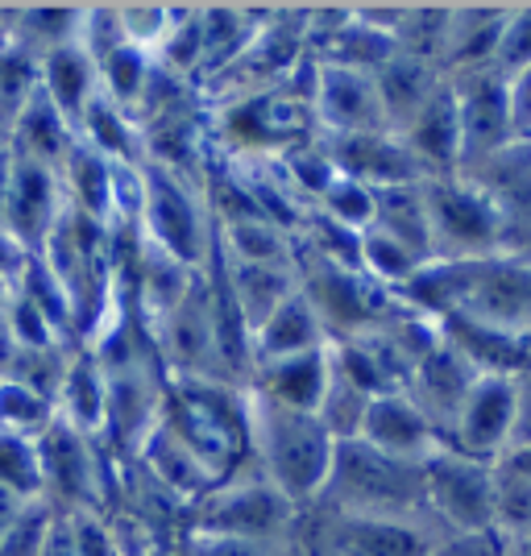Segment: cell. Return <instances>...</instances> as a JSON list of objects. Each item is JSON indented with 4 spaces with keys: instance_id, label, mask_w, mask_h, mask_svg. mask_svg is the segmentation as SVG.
I'll use <instances>...</instances> for the list:
<instances>
[{
    "instance_id": "obj_1",
    "label": "cell",
    "mask_w": 531,
    "mask_h": 556,
    "mask_svg": "<svg viewBox=\"0 0 531 556\" xmlns=\"http://www.w3.org/2000/svg\"><path fill=\"white\" fill-rule=\"evenodd\" d=\"M403 303L428 316L448 320L462 316L473 325L498 328L507 337L531 341V257L528 254H490L465 262H428L403 291Z\"/></svg>"
},
{
    "instance_id": "obj_2",
    "label": "cell",
    "mask_w": 531,
    "mask_h": 556,
    "mask_svg": "<svg viewBox=\"0 0 531 556\" xmlns=\"http://www.w3.org/2000/svg\"><path fill=\"white\" fill-rule=\"evenodd\" d=\"M162 424L200 457L216 486L237 478L250 448V399L245 387L208 378H166Z\"/></svg>"
},
{
    "instance_id": "obj_3",
    "label": "cell",
    "mask_w": 531,
    "mask_h": 556,
    "mask_svg": "<svg viewBox=\"0 0 531 556\" xmlns=\"http://www.w3.org/2000/svg\"><path fill=\"white\" fill-rule=\"evenodd\" d=\"M245 399H250V448L262 462V478L295 507L320 498L337 457V437L324 428L320 416L278 407L250 387Z\"/></svg>"
},
{
    "instance_id": "obj_4",
    "label": "cell",
    "mask_w": 531,
    "mask_h": 556,
    "mask_svg": "<svg viewBox=\"0 0 531 556\" xmlns=\"http://www.w3.org/2000/svg\"><path fill=\"white\" fill-rule=\"evenodd\" d=\"M324 494L341 515H378V519H423V465L399 462L366 441H337L332 473Z\"/></svg>"
},
{
    "instance_id": "obj_5",
    "label": "cell",
    "mask_w": 531,
    "mask_h": 556,
    "mask_svg": "<svg viewBox=\"0 0 531 556\" xmlns=\"http://www.w3.org/2000/svg\"><path fill=\"white\" fill-rule=\"evenodd\" d=\"M216 134L241 159H287L303 146L320 141V121L312 109V92H282L262 88L250 96H232L220 104Z\"/></svg>"
},
{
    "instance_id": "obj_6",
    "label": "cell",
    "mask_w": 531,
    "mask_h": 556,
    "mask_svg": "<svg viewBox=\"0 0 531 556\" xmlns=\"http://www.w3.org/2000/svg\"><path fill=\"white\" fill-rule=\"evenodd\" d=\"M141 237L150 245L179 257L191 270H204L216 241V220H212L208 195L195 187L191 175H179L170 166L141 163Z\"/></svg>"
},
{
    "instance_id": "obj_7",
    "label": "cell",
    "mask_w": 531,
    "mask_h": 556,
    "mask_svg": "<svg viewBox=\"0 0 531 556\" xmlns=\"http://www.w3.org/2000/svg\"><path fill=\"white\" fill-rule=\"evenodd\" d=\"M423 200L432 216V245L444 262L465 257H490L507 250V208L494 191L465 175H440L423 179Z\"/></svg>"
},
{
    "instance_id": "obj_8",
    "label": "cell",
    "mask_w": 531,
    "mask_h": 556,
    "mask_svg": "<svg viewBox=\"0 0 531 556\" xmlns=\"http://www.w3.org/2000/svg\"><path fill=\"white\" fill-rule=\"evenodd\" d=\"M100 437L71 428L67 419H54L38 437L42 457V494L59 515L75 510H109V462L100 453Z\"/></svg>"
},
{
    "instance_id": "obj_9",
    "label": "cell",
    "mask_w": 531,
    "mask_h": 556,
    "mask_svg": "<svg viewBox=\"0 0 531 556\" xmlns=\"http://www.w3.org/2000/svg\"><path fill=\"white\" fill-rule=\"evenodd\" d=\"M423 498L428 515L444 523V535L494 532V462L440 448L423 462Z\"/></svg>"
},
{
    "instance_id": "obj_10",
    "label": "cell",
    "mask_w": 531,
    "mask_h": 556,
    "mask_svg": "<svg viewBox=\"0 0 531 556\" xmlns=\"http://www.w3.org/2000/svg\"><path fill=\"white\" fill-rule=\"evenodd\" d=\"M291 515H295V503L278 494L266 478H229L204 503H195V532L266 544L287 532Z\"/></svg>"
},
{
    "instance_id": "obj_11",
    "label": "cell",
    "mask_w": 531,
    "mask_h": 556,
    "mask_svg": "<svg viewBox=\"0 0 531 556\" xmlns=\"http://www.w3.org/2000/svg\"><path fill=\"white\" fill-rule=\"evenodd\" d=\"M448 79L457 84V100H462V170L457 175H473L519 141L510 125L507 75L498 67H485L448 75Z\"/></svg>"
},
{
    "instance_id": "obj_12",
    "label": "cell",
    "mask_w": 531,
    "mask_h": 556,
    "mask_svg": "<svg viewBox=\"0 0 531 556\" xmlns=\"http://www.w3.org/2000/svg\"><path fill=\"white\" fill-rule=\"evenodd\" d=\"M312 109L320 138H357V134H394L370 71L320 59L312 71Z\"/></svg>"
},
{
    "instance_id": "obj_13",
    "label": "cell",
    "mask_w": 531,
    "mask_h": 556,
    "mask_svg": "<svg viewBox=\"0 0 531 556\" xmlns=\"http://www.w3.org/2000/svg\"><path fill=\"white\" fill-rule=\"evenodd\" d=\"M515 424H519V378L485 374L469 387L444 444L478 462H498L515 441Z\"/></svg>"
},
{
    "instance_id": "obj_14",
    "label": "cell",
    "mask_w": 531,
    "mask_h": 556,
    "mask_svg": "<svg viewBox=\"0 0 531 556\" xmlns=\"http://www.w3.org/2000/svg\"><path fill=\"white\" fill-rule=\"evenodd\" d=\"M63 212H67V195H63L59 170L13 154V179H9V200H4L0 225L17 237L25 254L47 250L50 232L59 229Z\"/></svg>"
},
{
    "instance_id": "obj_15",
    "label": "cell",
    "mask_w": 531,
    "mask_h": 556,
    "mask_svg": "<svg viewBox=\"0 0 531 556\" xmlns=\"http://www.w3.org/2000/svg\"><path fill=\"white\" fill-rule=\"evenodd\" d=\"M357 441L374 444L378 453L412 465H423L432 453L444 448L440 428L407 391H391L370 399L366 416H362V428H357Z\"/></svg>"
},
{
    "instance_id": "obj_16",
    "label": "cell",
    "mask_w": 531,
    "mask_h": 556,
    "mask_svg": "<svg viewBox=\"0 0 531 556\" xmlns=\"http://www.w3.org/2000/svg\"><path fill=\"white\" fill-rule=\"evenodd\" d=\"M324 150L332 166L357 179V184L387 191V187H412L423 184L428 170L416 163V154L407 150V141L399 134H357V138H324Z\"/></svg>"
},
{
    "instance_id": "obj_17",
    "label": "cell",
    "mask_w": 531,
    "mask_h": 556,
    "mask_svg": "<svg viewBox=\"0 0 531 556\" xmlns=\"http://www.w3.org/2000/svg\"><path fill=\"white\" fill-rule=\"evenodd\" d=\"M399 138L407 141V150L428 170V179L462 170V100H457V84L448 75L440 79V88L428 96V104L407 121V129Z\"/></svg>"
},
{
    "instance_id": "obj_18",
    "label": "cell",
    "mask_w": 531,
    "mask_h": 556,
    "mask_svg": "<svg viewBox=\"0 0 531 556\" xmlns=\"http://www.w3.org/2000/svg\"><path fill=\"white\" fill-rule=\"evenodd\" d=\"M473 382H478V374L469 370V362L444 337H437L432 345L419 353L416 366H412L407 394L428 412V419L440 428V437L448 441V428H453V419L462 412L465 394H469Z\"/></svg>"
},
{
    "instance_id": "obj_19",
    "label": "cell",
    "mask_w": 531,
    "mask_h": 556,
    "mask_svg": "<svg viewBox=\"0 0 531 556\" xmlns=\"http://www.w3.org/2000/svg\"><path fill=\"white\" fill-rule=\"evenodd\" d=\"M337 556H432L440 535L423 519H378V515H337L332 523Z\"/></svg>"
},
{
    "instance_id": "obj_20",
    "label": "cell",
    "mask_w": 531,
    "mask_h": 556,
    "mask_svg": "<svg viewBox=\"0 0 531 556\" xmlns=\"http://www.w3.org/2000/svg\"><path fill=\"white\" fill-rule=\"evenodd\" d=\"M84 4H4L0 9V42L17 47L34 63L79 42Z\"/></svg>"
},
{
    "instance_id": "obj_21",
    "label": "cell",
    "mask_w": 531,
    "mask_h": 556,
    "mask_svg": "<svg viewBox=\"0 0 531 556\" xmlns=\"http://www.w3.org/2000/svg\"><path fill=\"white\" fill-rule=\"evenodd\" d=\"M332 345L328 328H324L316 303L295 287V295L275 307V316L254 332V370L270 366V362H287V357H303V353H320Z\"/></svg>"
},
{
    "instance_id": "obj_22",
    "label": "cell",
    "mask_w": 531,
    "mask_h": 556,
    "mask_svg": "<svg viewBox=\"0 0 531 556\" xmlns=\"http://www.w3.org/2000/svg\"><path fill=\"white\" fill-rule=\"evenodd\" d=\"M328 387H332V357H328V349L257 366L254 378H250V391L266 394L270 403L303 412V416H320Z\"/></svg>"
},
{
    "instance_id": "obj_23",
    "label": "cell",
    "mask_w": 531,
    "mask_h": 556,
    "mask_svg": "<svg viewBox=\"0 0 531 556\" xmlns=\"http://www.w3.org/2000/svg\"><path fill=\"white\" fill-rule=\"evenodd\" d=\"M75 141H79V134H75L71 116L38 84V92L29 96L22 109H17V116H13V134H9L13 154L29 159V163L63 170V163H67L71 150H75Z\"/></svg>"
},
{
    "instance_id": "obj_24",
    "label": "cell",
    "mask_w": 531,
    "mask_h": 556,
    "mask_svg": "<svg viewBox=\"0 0 531 556\" xmlns=\"http://www.w3.org/2000/svg\"><path fill=\"white\" fill-rule=\"evenodd\" d=\"M440 337L462 353L469 362V370L485 378H523L531 370V341H519V337H507L498 328L473 325V320H462V316H448V320H437Z\"/></svg>"
},
{
    "instance_id": "obj_25",
    "label": "cell",
    "mask_w": 531,
    "mask_h": 556,
    "mask_svg": "<svg viewBox=\"0 0 531 556\" xmlns=\"http://www.w3.org/2000/svg\"><path fill=\"white\" fill-rule=\"evenodd\" d=\"M138 462L146 465V473H150L166 494H175V498H184V503H204L212 490H216V482H212L208 469L200 465V457H195L162 419H159V428L146 437V444L138 448Z\"/></svg>"
},
{
    "instance_id": "obj_26",
    "label": "cell",
    "mask_w": 531,
    "mask_h": 556,
    "mask_svg": "<svg viewBox=\"0 0 531 556\" xmlns=\"http://www.w3.org/2000/svg\"><path fill=\"white\" fill-rule=\"evenodd\" d=\"M59 419H67L71 428L100 437L104 441V428H109V374L100 366L88 345H79L71 353L67 378L59 387Z\"/></svg>"
},
{
    "instance_id": "obj_27",
    "label": "cell",
    "mask_w": 531,
    "mask_h": 556,
    "mask_svg": "<svg viewBox=\"0 0 531 556\" xmlns=\"http://www.w3.org/2000/svg\"><path fill=\"white\" fill-rule=\"evenodd\" d=\"M444 71L428 59H416L407 50H399L394 59H387L382 67L374 71V88L382 96V109H387V121H391L394 134L407 129V121L428 104V96L440 88Z\"/></svg>"
},
{
    "instance_id": "obj_28",
    "label": "cell",
    "mask_w": 531,
    "mask_h": 556,
    "mask_svg": "<svg viewBox=\"0 0 531 556\" xmlns=\"http://www.w3.org/2000/svg\"><path fill=\"white\" fill-rule=\"evenodd\" d=\"M63 179V195H67V208L79 216H92L100 225L113 229L116 216V163H109L104 154H96L92 146L75 141L71 159L59 170Z\"/></svg>"
},
{
    "instance_id": "obj_29",
    "label": "cell",
    "mask_w": 531,
    "mask_h": 556,
    "mask_svg": "<svg viewBox=\"0 0 531 556\" xmlns=\"http://www.w3.org/2000/svg\"><path fill=\"white\" fill-rule=\"evenodd\" d=\"M216 245L229 262H250V266H295V241L287 225L270 220L266 212L250 216H229L216 220Z\"/></svg>"
},
{
    "instance_id": "obj_30",
    "label": "cell",
    "mask_w": 531,
    "mask_h": 556,
    "mask_svg": "<svg viewBox=\"0 0 531 556\" xmlns=\"http://www.w3.org/2000/svg\"><path fill=\"white\" fill-rule=\"evenodd\" d=\"M75 134L84 146H92L96 154H104L116 166H141L146 163V141H141V125L134 113H125L113 96H104V88L96 92V100L84 109Z\"/></svg>"
},
{
    "instance_id": "obj_31",
    "label": "cell",
    "mask_w": 531,
    "mask_h": 556,
    "mask_svg": "<svg viewBox=\"0 0 531 556\" xmlns=\"http://www.w3.org/2000/svg\"><path fill=\"white\" fill-rule=\"evenodd\" d=\"M225 270H229L232 300H237L245 325H250V337L275 316L278 303L287 300V295H295V287H300V270L295 266H250V262H229L225 257Z\"/></svg>"
},
{
    "instance_id": "obj_32",
    "label": "cell",
    "mask_w": 531,
    "mask_h": 556,
    "mask_svg": "<svg viewBox=\"0 0 531 556\" xmlns=\"http://www.w3.org/2000/svg\"><path fill=\"white\" fill-rule=\"evenodd\" d=\"M38 84H42V92L71 116V125H79V116L84 109L96 100L100 92V67L92 63V54L79 47H63L47 54L42 63H38Z\"/></svg>"
},
{
    "instance_id": "obj_33",
    "label": "cell",
    "mask_w": 531,
    "mask_h": 556,
    "mask_svg": "<svg viewBox=\"0 0 531 556\" xmlns=\"http://www.w3.org/2000/svg\"><path fill=\"white\" fill-rule=\"evenodd\" d=\"M262 25L250 22V9H229V4H208L200 9V71H208L212 79L250 50Z\"/></svg>"
},
{
    "instance_id": "obj_34",
    "label": "cell",
    "mask_w": 531,
    "mask_h": 556,
    "mask_svg": "<svg viewBox=\"0 0 531 556\" xmlns=\"http://www.w3.org/2000/svg\"><path fill=\"white\" fill-rule=\"evenodd\" d=\"M374 229L391 232L394 241H403L412 254L423 262H437V245H432V216H428V200H423V184L412 187H387L378 191V220Z\"/></svg>"
},
{
    "instance_id": "obj_35",
    "label": "cell",
    "mask_w": 531,
    "mask_h": 556,
    "mask_svg": "<svg viewBox=\"0 0 531 556\" xmlns=\"http://www.w3.org/2000/svg\"><path fill=\"white\" fill-rule=\"evenodd\" d=\"M154 71H159V59L150 50L125 42V47H116L100 63V88H104V96H113L125 113L138 116L141 100H146L150 84H154Z\"/></svg>"
},
{
    "instance_id": "obj_36",
    "label": "cell",
    "mask_w": 531,
    "mask_h": 556,
    "mask_svg": "<svg viewBox=\"0 0 531 556\" xmlns=\"http://www.w3.org/2000/svg\"><path fill=\"white\" fill-rule=\"evenodd\" d=\"M17 291H22L25 300L34 303L42 316H47L50 325L59 328V337L67 341V345H79V332H75V307H71V295L67 287L59 282V275L50 270V262L42 254H29L22 266V275H17Z\"/></svg>"
},
{
    "instance_id": "obj_37",
    "label": "cell",
    "mask_w": 531,
    "mask_h": 556,
    "mask_svg": "<svg viewBox=\"0 0 531 556\" xmlns=\"http://www.w3.org/2000/svg\"><path fill=\"white\" fill-rule=\"evenodd\" d=\"M423 266L428 262L419 254H412L403 241H394L391 232L382 229L362 232V275H370L374 282H382L391 291H403Z\"/></svg>"
},
{
    "instance_id": "obj_38",
    "label": "cell",
    "mask_w": 531,
    "mask_h": 556,
    "mask_svg": "<svg viewBox=\"0 0 531 556\" xmlns=\"http://www.w3.org/2000/svg\"><path fill=\"white\" fill-rule=\"evenodd\" d=\"M316 208H320L324 220H332V225H341V229L362 237V232H370L374 220H378V191L337 170V179L324 187Z\"/></svg>"
},
{
    "instance_id": "obj_39",
    "label": "cell",
    "mask_w": 531,
    "mask_h": 556,
    "mask_svg": "<svg viewBox=\"0 0 531 556\" xmlns=\"http://www.w3.org/2000/svg\"><path fill=\"white\" fill-rule=\"evenodd\" d=\"M0 490L17 494L25 503L47 498L42 494V457H38V441L34 437L0 428Z\"/></svg>"
},
{
    "instance_id": "obj_40",
    "label": "cell",
    "mask_w": 531,
    "mask_h": 556,
    "mask_svg": "<svg viewBox=\"0 0 531 556\" xmlns=\"http://www.w3.org/2000/svg\"><path fill=\"white\" fill-rule=\"evenodd\" d=\"M54 419H59V407L47 394H38L17 378H0V428L4 432H22V437L38 441Z\"/></svg>"
},
{
    "instance_id": "obj_41",
    "label": "cell",
    "mask_w": 531,
    "mask_h": 556,
    "mask_svg": "<svg viewBox=\"0 0 531 556\" xmlns=\"http://www.w3.org/2000/svg\"><path fill=\"white\" fill-rule=\"evenodd\" d=\"M494 532L510 548L531 540V482L503 465H494Z\"/></svg>"
},
{
    "instance_id": "obj_42",
    "label": "cell",
    "mask_w": 531,
    "mask_h": 556,
    "mask_svg": "<svg viewBox=\"0 0 531 556\" xmlns=\"http://www.w3.org/2000/svg\"><path fill=\"white\" fill-rule=\"evenodd\" d=\"M79 345H50V349H17L9 378H17L25 387H34L38 394H47L50 403H59V387L67 378L71 353Z\"/></svg>"
},
{
    "instance_id": "obj_43",
    "label": "cell",
    "mask_w": 531,
    "mask_h": 556,
    "mask_svg": "<svg viewBox=\"0 0 531 556\" xmlns=\"http://www.w3.org/2000/svg\"><path fill=\"white\" fill-rule=\"evenodd\" d=\"M59 519H63V515L50 507L47 498L25 503L22 515H17V523L0 540V556H42L47 553L50 532L59 528Z\"/></svg>"
},
{
    "instance_id": "obj_44",
    "label": "cell",
    "mask_w": 531,
    "mask_h": 556,
    "mask_svg": "<svg viewBox=\"0 0 531 556\" xmlns=\"http://www.w3.org/2000/svg\"><path fill=\"white\" fill-rule=\"evenodd\" d=\"M63 523H67L75 556H129L109 510H75V515H63Z\"/></svg>"
},
{
    "instance_id": "obj_45",
    "label": "cell",
    "mask_w": 531,
    "mask_h": 556,
    "mask_svg": "<svg viewBox=\"0 0 531 556\" xmlns=\"http://www.w3.org/2000/svg\"><path fill=\"white\" fill-rule=\"evenodd\" d=\"M116 13H121L125 38L150 54H159L170 25H175V9H166V4H116Z\"/></svg>"
},
{
    "instance_id": "obj_46",
    "label": "cell",
    "mask_w": 531,
    "mask_h": 556,
    "mask_svg": "<svg viewBox=\"0 0 531 556\" xmlns=\"http://www.w3.org/2000/svg\"><path fill=\"white\" fill-rule=\"evenodd\" d=\"M4 316V325H9V332H13V341H17V349H50V345H67L63 337H59V328L50 325L47 316L34 307V303L25 300L22 291L9 300V307L0 312Z\"/></svg>"
},
{
    "instance_id": "obj_47",
    "label": "cell",
    "mask_w": 531,
    "mask_h": 556,
    "mask_svg": "<svg viewBox=\"0 0 531 556\" xmlns=\"http://www.w3.org/2000/svg\"><path fill=\"white\" fill-rule=\"evenodd\" d=\"M531 63V4L510 9L507 34H503V47H498V71L515 75Z\"/></svg>"
},
{
    "instance_id": "obj_48",
    "label": "cell",
    "mask_w": 531,
    "mask_h": 556,
    "mask_svg": "<svg viewBox=\"0 0 531 556\" xmlns=\"http://www.w3.org/2000/svg\"><path fill=\"white\" fill-rule=\"evenodd\" d=\"M507 540L498 532H457L440 535L432 556H507Z\"/></svg>"
},
{
    "instance_id": "obj_49",
    "label": "cell",
    "mask_w": 531,
    "mask_h": 556,
    "mask_svg": "<svg viewBox=\"0 0 531 556\" xmlns=\"http://www.w3.org/2000/svg\"><path fill=\"white\" fill-rule=\"evenodd\" d=\"M507 92H510V125H515V138L531 141V63L523 71L507 75Z\"/></svg>"
},
{
    "instance_id": "obj_50",
    "label": "cell",
    "mask_w": 531,
    "mask_h": 556,
    "mask_svg": "<svg viewBox=\"0 0 531 556\" xmlns=\"http://www.w3.org/2000/svg\"><path fill=\"white\" fill-rule=\"evenodd\" d=\"M195 556H262V544L229 540V535H200L195 532Z\"/></svg>"
},
{
    "instance_id": "obj_51",
    "label": "cell",
    "mask_w": 531,
    "mask_h": 556,
    "mask_svg": "<svg viewBox=\"0 0 531 556\" xmlns=\"http://www.w3.org/2000/svg\"><path fill=\"white\" fill-rule=\"evenodd\" d=\"M25 250L22 245H17V237H13V232L4 229V225H0V270H4V275H22V266H25Z\"/></svg>"
},
{
    "instance_id": "obj_52",
    "label": "cell",
    "mask_w": 531,
    "mask_h": 556,
    "mask_svg": "<svg viewBox=\"0 0 531 556\" xmlns=\"http://www.w3.org/2000/svg\"><path fill=\"white\" fill-rule=\"evenodd\" d=\"M531 441V370L519 378V424H515V441L510 444H528Z\"/></svg>"
},
{
    "instance_id": "obj_53",
    "label": "cell",
    "mask_w": 531,
    "mask_h": 556,
    "mask_svg": "<svg viewBox=\"0 0 531 556\" xmlns=\"http://www.w3.org/2000/svg\"><path fill=\"white\" fill-rule=\"evenodd\" d=\"M494 465H503V469H510V473H519V478H528V482H531V441L528 444H510L507 453H503Z\"/></svg>"
},
{
    "instance_id": "obj_54",
    "label": "cell",
    "mask_w": 531,
    "mask_h": 556,
    "mask_svg": "<svg viewBox=\"0 0 531 556\" xmlns=\"http://www.w3.org/2000/svg\"><path fill=\"white\" fill-rule=\"evenodd\" d=\"M25 498H17V494H9V490H0V540L9 535V528L17 523V515H22Z\"/></svg>"
},
{
    "instance_id": "obj_55",
    "label": "cell",
    "mask_w": 531,
    "mask_h": 556,
    "mask_svg": "<svg viewBox=\"0 0 531 556\" xmlns=\"http://www.w3.org/2000/svg\"><path fill=\"white\" fill-rule=\"evenodd\" d=\"M13 357H17V341H13V332H9L4 316H0V378H9V370H13Z\"/></svg>"
},
{
    "instance_id": "obj_56",
    "label": "cell",
    "mask_w": 531,
    "mask_h": 556,
    "mask_svg": "<svg viewBox=\"0 0 531 556\" xmlns=\"http://www.w3.org/2000/svg\"><path fill=\"white\" fill-rule=\"evenodd\" d=\"M9 179H13V146H0V220H4V200H9Z\"/></svg>"
},
{
    "instance_id": "obj_57",
    "label": "cell",
    "mask_w": 531,
    "mask_h": 556,
    "mask_svg": "<svg viewBox=\"0 0 531 556\" xmlns=\"http://www.w3.org/2000/svg\"><path fill=\"white\" fill-rule=\"evenodd\" d=\"M13 295H17V278L4 275V270H0V312L9 307V300H13Z\"/></svg>"
},
{
    "instance_id": "obj_58",
    "label": "cell",
    "mask_w": 531,
    "mask_h": 556,
    "mask_svg": "<svg viewBox=\"0 0 531 556\" xmlns=\"http://www.w3.org/2000/svg\"><path fill=\"white\" fill-rule=\"evenodd\" d=\"M519 548H523V556H531V540H523V544H519Z\"/></svg>"
}]
</instances>
